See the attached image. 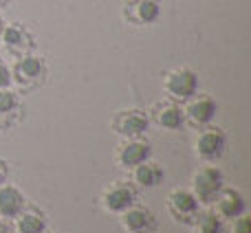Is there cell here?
<instances>
[{
    "label": "cell",
    "instance_id": "cell-1",
    "mask_svg": "<svg viewBox=\"0 0 251 233\" xmlns=\"http://www.w3.org/2000/svg\"><path fill=\"white\" fill-rule=\"evenodd\" d=\"M49 79V64L42 55L29 53V55L16 57L11 64V88L18 95H31L40 91Z\"/></svg>",
    "mask_w": 251,
    "mask_h": 233
},
{
    "label": "cell",
    "instance_id": "cell-2",
    "mask_svg": "<svg viewBox=\"0 0 251 233\" xmlns=\"http://www.w3.org/2000/svg\"><path fill=\"white\" fill-rule=\"evenodd\" d=\"M201 79L199 73L192 70L190 66H178L163 75V93L168 99L176 101V104H185L190 97L199 93Z\"/></svg>",
    "mask_w": 251,
    "mask_h": 233
},
{
    "label": "cell",
    "instance_id": "cell-3",
    "mask_svg": "<svg viewBox=\"0 0 251 233\" xmlns=\"http://www.w3.org/2000/svg\"><path fill=\"white\" fill-rule=\"evenodd\" d=\"M223 187H225V174L216 165H205L192 176V194L196 196L201 207H212Z\"/></svg>",
    "mask_w": 251,
    "mask_h": 233
},
{
    "label": "cell",
    "instance_id": "cell-4",
    "mask_svg": "<svg viewBox=\"0 0 251 233\" xmlns=\"http://www.w3.org/2000/svg\"><path fill=\"white\" fill-rule=\"evenodd\" d=\"M0 47L16 60V57L35 53L38 42H35V35L29 26H25L22 22H7L2 33H0Z\"/></svg>",
    "mask_w": 251,
    "mask_h": 233
},
{
    "label": "cell",
    "instance_id": "cell-5",
    "mask_svg": "<svg viewBox=\"0 0 251 233\" xmlns=\"http://www.w3.org/2000/svg\"><path fill=\"white\" fill-rule=\"evenodd\" d=\"M227 150V134L223 128L209 123L201 128L199 137L194 141V154L199 156L203 163H216L223 159Z\"/></svg>",
    "mask_w": 251,
    "mask_h": 233
},
{
    "label": "cell",
    "instance_id": "cell-6",
    "mask_svg": "<svg viewBox=\"0 0 251 233\" xmlns=\"http://www.w3.org/2000/svg\"><path fill=\"white\" fill-rule=\"evenodd\" d=\"M110 130L122 139H141L150 130V116L141 108L117 110L110 119Z\"/></svg>",
    "mask_w": 251,
    "mask_h": 233
},
{
    "label": "cell",
    "instance_id": "cell-7",
    "mask_svg": "<svg viewBox=\"0 0 251 233\" xmlns=\"http://www.w3.org/2000/svg\"><path fill=\"white\" fill-rule=\"evenodd\" d=\"M168 213L172 216L174 222L178 225H187L192 227L201 211V203L196 200V196L192 194V189H183V187H176L168 194Z\"/></svg>",
    "mask_w": 251,
    "mask_h": 233
},
{
    "label": "cell",
    "instance_id": "cell-8",
    "mask_svg": "<svg viewBox=\"0 0 251 233\" xmlns=\"http://www.w3.org/2000/svg\"><path fill=\"white\" fill-rule=\"evenodd\" d=\"M137 187L130 181H115L101 191V207L104 211L122 216L126 209L137 205Z\"/></svg>",
    "mask_w": 251,
    "mask_h": 233
},
{
    "label": "cell",
    "instance_id": "cell-9",
    "mask_svg": "<svg viewBox=\"0 0 251 233\" xmlns=\"http://www.w3.org/2000/svg\"><path fill=\"white\" fill-rule=\"evenodd\" d=\"M161 0H126L122 18L130 26H152L161 20Z\"/></svg>",
    "mask_w": 251,
    "mask_h": 233
},
{
    "label": "cell",
    "instance_id": "cell-10",
    "mask_svg": "<svg viewBox=\"0 0 251 233\" xmlns=\"http://www.w3.org/2000/svg\"><path fill=\"white\" fill-rule=\"evenodd\" d=\"M183 113H185V123L201 130V128H205V125L214 123L216 113H218V104L207 93H201V95L196 93L194 97H190V99L183 104Z\"/></svg>",
    "mask_w": 251,
    "mask_h": 233
},
{
    "label": "cell",
    "instance_id": "cell-11",
    "mask_svg": "<svg viewBox=\"0 0 251 233\" xmlns=\"http://www.w3.org/2000/svg\"><path fill=\"white\" fill-rule=\"evenodd\" d=\"M152 159V145L146 139H122L115 150V163L122 169H132L137 167L139 163Z\"/></svg>",
    "mask_w": 251,
    "mask_h": 233
},
{
    "label": "cell",
    "instance_id": "cell-12",
    "mask_svg": "<svg viewBox=\"0 0 251 233\" xmlns=\"http://www.w3.org/2000/svg\"><path fill=\"white\" fill-rule=\"evenodd\" d=\"M150 123L159 125L163 130H181L185 125V113H183V104H176L172 99H161L156 104H152V108L148 110Z\"/></svg>",
    "mask_w": 251,
    "mask_h": 233
},
{
    "label": "cell",
    "instance_id": "cell-13",
    "mask_svg": "<svg viewBox=\"0 0 251 233\" xmlns=\"http://www.w3.org/2000/svg\"><path fill=\"white\" fill-rule=\"evenodd\" d=\"M122 229L126 233H154L159 227V218L152 209L141 207V205H132L130 209L119 216Z\"/></svg>",
    "mask_w": 251,
    "mask_h": 233
},
{
    "label": "cell",
    "instance_id": "cell-14",
    "mask_svg": "<svg viewBox=\"0 0 251 233\" xmlns=\"http://www.w3.org/2000/svg\"><path fill=\"white\" fill-rule=\"evenodd\" d=\"M25 119L22 97L13 88H0V132L13 130Z\"/></svg>",
    "mask_w": 251,
    "mask_h": 233
},
{
    "label": "cell",
    "instance_id": "cell-15",
    "mask_svg": "<svg viewBox=\"0 0 251 233\" xmlns=\"http://www.w3.org/2000/svg\"><path fill=\"white\" fill-rule=\"evenodd\" d=\"M212 209L223 218V220H234V218L247 213V200H245L243 191L234 189V187H223L218 198L214 200Z\"/></svg>",
    "mask_w": 251,
    "mask_h": 233
},
{
    "label": "cell",
    "instance_id": "cell-16",
    "mask_svg": "<svg viewBox=\"0 0 251 233\" xmlns=\"http://www.w3.org/2000/svg\"><path fill=\"white\" fill-rule=\"evenodd\" d=\"M165 172L156 161L148 159L143 163H139L137 167L130 169V183H132L137 189H154L163 183Z\"/></svg>",
    "mask_w": 251,
    "mask_h": 233
},
{
    "label": "cell",
    "instance_id": "cell-17",
    "mask_svg": "<svg viewBox=\"0 0 251 233\" xmlns=\"http://www.w3.org/2000/svg\"><path fill=\"white\" fill-rule=\"evenodd\" d=\"M26 205H29V200L22 189H18L16 185H9V183L0 185V218L16 220Z\"/></svg>",
    "mask_w": 251,
    "mask_h": 233
},
{
    "label": "cell",
    "instance_id": "cell-18",
    "mask_svg": "<svg viewBox=\"0 0 251 233\" xmlns=\"http://www.w3.org/2000/svg\"><path fill=\"white\" fill-rule=\"evenodd\" d=\"M13 222H16L13 225V233H44L49 229L47 213L42 209L33 207V205H26Z\"/></svg>",
    "mask_w": 251,
    "mask_h": 233
},
{
    "label": "cell",
    "instance_id": "cell-19",
    "mask_svg": "<svg viewBox=\"0 0 251 233\" xmlns=\"http://www.w3.org/2000/svg\"><path fill=\"white\" fill-rule=\"evenodd\" d=\"M192 227L196 229V233H225V220L212 207L201 209Z\"/></svg>",
    "mask_w": 251,
    "mask_h": 233
},
{
    "label": "cell",
    "instance_id": "cell-20",
    "mask_svg": "<svg viewBox=\"0 0 251 233\" xmlns=\"http://www.w3.org/2000/svg\"><path fill=\"white\" fill-rule=\"evenodd\" d=\"M231 233H251V218L247 213L231 220Z\"/></svg>",
    "mask_w": 251,
    "mask_h": 233
},
{
    "label": "cell",
    "instance_id": "cell-21",
    "mask_svg": "<svg viewBox=\"0 0 251 233\" xmlns=\"http://www.w3.org/2000/svg\"><path fill=\"white\" fill-rule=\"evenodd\" d=\"M0 88H11V66L0 57Z\"/></svg>",
    "mask_w": 251,
    "mask_h": 233
},
{
    "label": "cell",
    "instance_id": "cell-22",
    "mask_svg": "<svg viewBox=\"0 0 251 233\" xmlns=\"http://www.w3.org/2000/svg\"><path fill=\"white\" fill-rule=\"evenodd\" d=\"M7 181H9V163L0 159V185H4Z\"/></svg>",
    "mask_w": 251,
    "mask_h": 233
},
{
    "label": "cell",
    "instance_id": "cell-23",
    "mask_svg": "<svg viewBox=\"0 0 251 233\" xmlns=\"http://www.w3.org/2000/svg\"><path fill=\"white\" fill-rule=\"evenodd\" d=\"M0 233H13V225L4 218H0Z\"/></svg>",
    "mask_w": 251,
    "mask_h": 233
},
{
    "label": "cell",
    "instance_id": "cell-24",
    "mask_svg": "<svg viewBox=\"0 0 251 233\" xmlns=\"http://www.w3.org/2000/svg\"><path fill=\"white\" fill-rule=\"evenodd\" d=\"M13 0H0V11H7L9 7H11Z\"/></svg>",
    "mask_w": 251,
    "mask_h": 233
},
{
    "label": "cell",
    "instance_id": "cell-25",
    "mask_svg": "<svg viewBox=\"0 0 251 233\" xmlns=\"http://www.w3.org/2000/svg\"><path fill=\"white\" fill-rule=\"evenodd\" d=\"M4 24H7V22H4V18L0 16V33H2V29H4Z\"/></svg>",
    "mask_w": 251,
    "mask_h": 233
},
{
    "label": "cell",
    "instance_id": "cell-26",
    "mask_svg": "<svg viewBox=\"0 0 251 233\" xmlns=\"http://www.w3.org/2000/svg\"><path fill=\"white\" fill-rule=\"evenodd\" d=\"M44 233H51V231H49V229H47V231H44Z\"/></svg>",
    "mask_w": 251,
    "mask_h": 233
}]
</instances>
